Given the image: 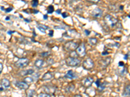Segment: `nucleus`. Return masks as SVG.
<instances>
[{"label":"nucleus","instance_id":"obj_1","mask_svg":"<svg viewBox=\"0 0 130 97\" xmlns=\"http://www.w3.org/2000/svg\"><path fill=\"white\" fill-rule=\"evenodd\" d=\"M104 21L107 26H108L111 29H114L116 28V29H122V26L121 23L118 21L116 18L112 16L110 14L105 15L104 17Z\"/></svg>","mask_w":130,"mask_h":97},{"label":"nucleus","instance_id":"obj_2","mask_svg":"<svg viewBox=\"0 0 130 97\" xmlns=\"http://www.w3.org/2000/svg\"><path fill=\"white\" fill-rule=\"evenodd\" d=\"M65 62H66V66L68 67H77L81 63V60L77 58L72 57V56H69L67 57L65 60Z\"/></svg>","mask_w":130,"mask_h":97},{"label":"nucleus","instance_id":"obj_3","mask_svg":"<svg viewBox=\"0 0 130 97\" xmlns=\"http://www.w3.org/2000/svg\"><path fill=\"white\" fill-rule=\"evenodd\" d=\"M79 43L77 42H75L73 41H69L65 43L64 45V48L65 51L68 52H74L76 51L77 47H79Z\"/></svg>","mask_w":130,"mask_h":97},{"label":"nucleus","instance_id":"obj_4","mask_svg":"<svg viewBox=\"0 0 130 97\" xmlns=\"http://www.w3.org/2000/svg\"><path fill=\"white\" fill-rule=\"evenodd\" d=\"M29 60L26 58H20L14 63V66L17 68H20V69H23V68L26 67L29 64Z\"/></svg>","mask_w":130,"mask_h":97},{"label":"nucleus","instance_id":"obj_5","mask_svg":"<svg viewBox=\"0 0 130 97\" xmlns=\"http://www.w3.org/2000/svg\"><path fill=\"white\" fill-rule=\"evenodd\" d=\"M82 66L84 69L87 70V71L92 70L94 67V60L91 59L90 58H87L83 61Z\"/></svg>","mask_w":130,"mask_h":97},{"label":"nucleus","instance_id":"obj_6","mask_svg":"<svg viewBox=\"0 0 130 97\" xmlns=\"http://www.w3.org/2000/svg\"><path fill=\"white\" fill-rule=\"evenodd\" d=\"M86 47L84 43H82L79 45V47L76 49V54L80 58L84 57L86 55Z\"/></svg>","mask_w":130,"mask_h":97},{"label":"nucleus","instance_id":"obj_7","mask_svg":"<svg viewBox=\"0 0 130 97\" xmlns=\"http://www.w3.org/2000/svg\"><path fill=\"white\" fill-rule=\"evenodd\" d=\"M42 89L46 93H48L49 95L50 94L54 95L57 91V87L55 85H47L43 87Z\"/></svg>","mask_w":130,"mask_h":97},{"label":"nucleus","instance_id":"obj_8","mask_svg":"<svg viewBox=\"0 0 130 97\" xmlns=\"http://www.w3.org/2000/svg\"><path fill=\"white\" fill-rule=\"evenodd\" d=\"M93 82H94V78L90 76L84 78L81 82L82 85L85 87H90L93 84Z\"/></svg>","mask_w":130,"mask_h":97},{"label":"nucleus","instance_id":"obj_9","mask_svg":"<svg viewBox=\"0 0 130 97\" xmlns=\"http://www.w3.org/2000/svg\"><path fill=\"white\" fill-rule=\"evenodd\" d=\"M78 76L76 74V73H75L72 70H69L67 71L66 74L64 75V78L69 79V80H74V79H76L77 78Z\"/></svg>","mask_w":130,"mask_h":97},{"label":"nucleus","instance_id":"obj_10","mask_svg":"<svg viewBox=\"0 0 130 97\" xmlns=\"http://www.w3.org/2000/svg\"><path fill=\"white\" fill-rule=\"evenodd\" d=\"M92 16H93L94 18H100L103 15V10L101 9L100 8H95V9L92 11L91 13Z\"/></svg>","mask_w":130,"mask_h":97},{"label":"nucleus","instance_id":"obj_11","mask_svg":"<svg viewBox=\"0 0 130 97\" xmlns=\"http://www.w3.org/2000/svg\"><path fill=\"white\" fill-rule=\"evenodd\" d=\"M46 61L42 59H37L35 60L34 63V66L37 69H42L44 67Z\"/></svg>","mask_w":130,"mask_h":97},{"label":"nucleus","instance_id":"obj_12","mask_svg":"<svg viewBox=\"0 0 130 97\" xmlns=\"http://www.w3.org/2000/svg\"><path fill=\"white\" fill-rule=\"evenodd\" d=\"M34 73V71L33 69H29L26 70H23V71H21L20 72H19L20 76H28V75H32Z\"/></svg>","mask_w":130,"mask_h":97},{"label":"nucleus","instance_id":"obj_13","mask_svg":"<svg viewBox=\"0 0 130 97\" xmlns=\"http://www.w3.org/2000/svg\"><path fill=\"white\" fill-rule=\"evenodd\" d=\"M111 57H107L104 59L100 61V64L101 67H102L103 68L107 67V66H109V63H111Z\"/></svg>","mask_w":130,"mask_h":97},{"label":"nucleus","instance_id":"obj_14","mask_svg":"<svg viewBox=\"0 0 130 97\" xmlns=\"http://www.w3.org/2000/svg\"><path fill=\"white\" fill-rule=\"evenodd\" d=\"M54 77V74H53V73H51L50 71H48L47 73H46L42 76V80L43 81H49L51 80V79H53Z\"/></svg>","mask_w":130,"mask_h":97},{"label":"nucleus","instance_id":"obj_15","mask_svg":"<svg viewBox=\"0 0 130 97\" xmlns=\"http://www.w3.org/2000/svg\"><path fill=\"white\" fill-rule=\"evenodd\" d=\"M16 85L20 88V89H23V90H26L29 88V85L27 84L26 83L24 82H16Z\"/></svg>","mask_w":130,"mask_h":97},{"label":"nucleus","instance_id":"obj_16","mask_svg":"<svg viewBox=\"0 0 130 97\" xmlns=\"http://www.w3.org/2000/svg\"><path fill=\"white\" fill-rule=\"evenodd\" d=\"M1 85L3 88H8L11 85V83H10V81H9L8 79L7 78H4L1 80Z\"/></svg>","mask_w":130,"mask_h":97},{"label":"nucleus","instance_id":"obj_17","mask_svg":"<svg viewBox=\"0 0 130 97\" xmlns=\"http://www.w3.org/2000/svg\"><path fill=\"white\" fill-rule=\"evenodd\" d=\"M87 42L89 44L92 45V46H94L98 43V40L96 38H89L88 39Z\"/></svg>","mask_w":130,"mask_h":97},{"label":"nucleus","instance_id":"obj_18","mask_svg":"<svg viewBox=\"0 0 130 97\" xmlns=\"http://www.w3.org/2000/svg\"><path fill=\"white\" fill-rule=\"evenodd\" d=\"M37 28L39 29V30H41L42 33H46V30L49 29V27L46 25H44L43 24H38L37 25Z\"/></svg>","mask_w":130,"mask_h":97},{"label":"nucleus","instance_id":"obj_19","mask_svg":"<svg viewBox=\"0 0 130 97\" xmlns=\"http://www.w3.org/2000/svg\"><path fill=\"white\" fill-rule=\"evenodd\" d=\"M124 96L125 97H130V85L125 87L124 91Z\"/></svg>","mask_w":130,"mask_h":97},{"label":"nucleus","instance_id":"obj_20","mask_svg":"<svg viewBox=\"0 0 130 97\" xmlns=\"http://www.w3.org/2000/svg\"><path fill=\"white\" fill-rule=\"evenodd\" d=\"M75 89V85L74 84H69L65 88V91L66 93H72V91H74Z\"/></svg>","mask_w":130,"mask_h":97},{"label":"nucleus","instance_id":"obj_21","mask_svg":"<svg viewBox=\"0 0 130 97\" xmlns=\"http://www.w3.org/2000/svg\"><path fill=\"white\" fill-rule=\"evenodd\" d=\"M23 82L26 83L27 84L29 85L34 82V80H33V78L32 77H26V78L24 79V80H23Z\"/></svg>","mask_w":130,"mask_h":97},{"label":"nucleus","instance_id":"obj_22","mask_svg":"<svg viewBox=\"0 0 130 97\" xmlns=\"http://www.w3.org/2000/svg\"><path fill=\"white\" fill-rule=\"evenodd\" d=\"M106 85H107V82H104L103 83H101V84L100 86L98 87V91L99 92H102L103 90H104L105 89V87H106Z\"/></svg>","mask_w":130,"mask_h":97},{"label":"nucleus","instance_id":"obj_23","mask_svg":"<svg viewBox=\"0 0 130 97\" xmlns=\"http://www.w3.org/2000/svg\"><path fill=\"white\" fill-rule=\"evenodd\" d=\"M55 63V61L53 58H48L47 59V60L46 61V66H52L53 63Z\"/></svg>","mask_w":130,"mask_h":97},{"label":"nucleus","instance_id":"obj_24","mask_svg":"<svg viewBox=\"0 0 130 97\" xmlns=\"http://www.w3.org/2000/svg\"><path fill=\"white\" fill-rule=\"evenodd\" d=\"M34 93H35V91L33 89H29L27 92V97H34Z\"/></svg>","mask_w":130,"mask_h":97},{"label":"nucleus","instance_id":"obj_25","mask_svg":"<svg viewBox=\"0 0 130 97\" xmlns=\"http://www.w3.org/2000/svg\"><path fill=\"white\" fill-rule=\"evenodd\" d=\"M54 12V7H53V5H49L47 9V12L48 14H51L52 13Z\"/></svg>","mask_w":130,"mask_h":97},{"label":"nucleus","instance_id":"obj_26","mask_svg":"<svg viewBox=\"0 0 130 97\" xmlns=\"http://www.w3.org/2000/svg\"><path fill=\"white\" fill-rule=\"evenodd\" d=\"M50 55H51V53H50V52H48V51H47V52H43V53L40 54V55H41L42 58L49 57Z\"/></svg>","mask_w":130,"mask_h":97},{"label":"nucleus","instance_id":"obj_27","mask_svg":"<svg viewBox=\"0 0 130 97\" xmlns=\"http://www.w3.org/2000/svg\"><path fill=\"white\" fill-rule=\"evenodd\" d=\"M119 73L121 76H124L127 73V69L126 67H123L121 70H119Z\"/></svg>","mask_w":130,"mask_h":97},{"label":"nucleus","instance_id":"obj_28","mask_svg":"<svg viewBox=\"0 0 130 97\" xmlns=\"http://www.w3.org/2000/svg\"><path fill=\"white\" fill-rule=\"evenodd\" d=\"M109 9L111 11H113V12H116L117 11V7L115 6L114 5H110L109 6Z\"/></svg>","mask_w":130,"mask_h":97},{"label":"nucleus","instance_id":"obj_29","mask_svg":"<svg viewBox=\"0 0 130 97\" xmlns=\"http://www.w3.org/2000/svg\"><path fill=\"white\" fill-rule=\"evenodd\" d=\"M32 75H33L32 78H33V80H34V81H36V80H37L39 78L40 73H34V74H33Z\"/></svg>","mask_w":130,"mask_h":97},{"label":"nucleus","instance_id":"obj_30","mask_svg":"<svg viewBox=\"0 0 130 97\" xmlns=\"http://www.w3.org/2000/svg\"><path fill=\"white\" fill-rule=\"evenodd\" d=\"M37 97H51L50 95L46 93H41L38 95Z\"/></svg>","mask_w":130,"mask_h":97},{"label":"nucleus","instance_id":"obj_31","mask_svg":"<svg viewBox=\"0 0 130 97\" xmlns=\"http://www.w3.org/2000/svg\"><path fill=\"white\" fill-rule=\"evenodd\" d=\"M38 5H39V1H37V0H35V1H32V6L33 7H36V6H38Z\"/></svg>","mask_w":130,"mask_h":97},{"label":"nucleus","instance_id":"obj_32","mask_svg":"<svg viewBox=\"0 0 130 97\" xmlns=\"http://www.w3.org/2000/svg\"><path fill=\"white\" fill-rule=\"evenodd\" d=\"M111 45L112 47H115L116 48H119L120 46V45L119 43H118V42H116L115 43H114L113 45L111 44V45Z\"/></svg>","mask_w":130,"mask_h":97},{"label":"nucleus","instance_id":"obj_33","mask_svg":"<svg viewBox=\"0 0 130 97\" xmlns=\"http://www.w3.org/2000/svg\"><path fill=\"white\" fill-rule=\"evenodd\" d=\"M95 84H96V85L97 87H98L99 86H100V84H101L100 80V79H98V80H96V82H95Z\"/></svg>","mask_w":130,"mask_h":97},{"label":"nucleus","instance_id":"obj_34","mask_svg":"<svg viewBox=\"0 0 130 97\" xmlns=\"http://www.w3.org/2000/svg\"><path fill=\"white\" fill-rule=\"evenodd\" d=\"M85 33L86 36H89L90 34V33H91V32L89 30L85 29Z\"/></svg>","mask_w":130,"mask_h":97},{"label":"nucleus","instance_id":"obj_35","mask_svg":"<svg viewBox=\"0 0 130 97\" xmlns=\"http://www.w3.org/2000/svg\"><path fill=\"white\" fill-rule=\"evenodd\" d=\"M13 7H9L8 9H5V12H10L11 11H13Z\"/></svg>","mask_w":130,"mask_h":97},{"label":"nucleus","instance_id":"obj_36","mask_svg":"<svg viewBox=\"0 0 130 97\" xmlns=\"http://www.w3.org/2000/svg\"><path fill=\"white\" fill-rule=\"evenodd\" d=\"M48 35H49L50 37H53V30H50L49 32V33H48Z\"/></svg>","mask_w":130,"mask_h":97},{"label":"nucleus","instance_id":"obj_37","mask_svg":"<svg viewBox=\"0 0 130 97\" xmlns=\"http://www.w3.org/2000/svg\"><path fill=\"white\" fill-rule=\"evenodd\" d=\"M3 66L1 63H0V74H1V73L3 71Z\"/></svg>","mask_w":130,"mask_h":97},{"label":"nucleus","instance_id":"obj_38","mask_svg":"<svg viewBox=\"0 0 130 97\" xmlns=\"http://www.w3.org/2000/svg\"><path fill=\"white\" fill-rule=\"evenodd\" d=\"M61 14H62V16L63 18H66L68 17V14H67L66 12H63V13H62Z\"/></svg>","mask_w":130,"mask_h":97},{"label":"nucleus","instance_id":"obj_39","mask_svg":"<svg viewBox=\"0 0 130 97\" xmlns=\"http://www.w3.org/2000/svg\"><path fill=\"white\" fill-rule=\"evenodd\" d=\"M118 66L119 67H124V63L123 61H119V63H118Z\"/></svg>","mask_w":130,"mask_h":97},{"label":"nucleus","instance_id":"obj_40","mask_svg":"<svg viewBox=\"0 0 130 97\" xmlns=\"http://www.w3.org/2000/svg\"><path fill=\"white\" fill-rule=\"evenodd\" d=\"M109 55V53H108V51H103V52L102 53V56H106V55Z\"/></svg>","mask_w":130,"mask_h":97},{"label":"nucleus","instance_id":"obj_41","mask_svg":"<svg viewBox=\"0 0 130 97\" xmlns=\"http://www.w3.org/2000/svg\"><path fill=\"white\" fill-rule=\"evenodd\" d=\"M55 12L57 14H61V9H57V10L55 11Z\"/></svg>","mask_w":130,"mask_h":97},{"label":"nucleus","instance_id":"obj_42","mask_svg":"<svg viewBox=\"0 0 130 97\" xmlns=\"http://www.w3.org/2000/svg\"><path fill=\"white\" fill-rule=\"evenodd\" d=\"M15 31H11V30H9V31L7 32V34H9V35H11V34H13V33H14Z\"/></svg>","mask_w":130,"mask_h":97},{"label":"nucleus","instance_id":"obj_43","mask_svg":"<svg viewBox=\"0 0 130 97\" xmlns=\"http://www.w3.org/2000/svg\"><path fill=\"white\" fill-rule=\"evenodd\" d=\"M128 58H129V56H128V54H126V55H124V60H127L128 59Z\"/></svg>","mask_w":130,"mask_h":97},{"label":"nucleus","instance_id":"obj_44","mask_svg":"<svg viewBox=\"0 0 130 97\" xmlns=\"http://www.w3.org/2000/svg\"><path fill=\"white\" fill-rule=\"evenodd\" d=\"M24 20H25L27 23H30V22H31V19H28V18H25Z\"/></svg>","mask_w":130,"mask_h":97},{"label":"nucleus","instance_id":"obj_45","mask_svg":"<svg viewBox=\"0 0 130 97\" xmlns=\"http://www.w3.org/2000/svg\"><path fill=\"white\" fill-rule=\"evenodd\" d=\"M43 18H44V19H48V16L46 14V15H44L43 16Z\"/></svg>","mask_w":130,"mask_h":97},{"label":"nucleus","instance_id":"obj_46","mask_svg":"<svg viewBox=\"0 0 130 97\" xmlns=\"http://www.w3.org/2000/svg\"><path fill=\"white\" fill-rule=\"evenodd\" d=\"M74 97H82V95H75L74 96Z\"/></svg>","mask_w":130,"mask_h":97},{"label":"nucleus","instance_id":"obj_47","mask_svg":"<svg viewBox=\"0 0 130 97\" xmlns=\"http://www.w3.org/2000/svg\"><path fill=\"white\" fill-rule=\"evenodd\" d=\"M39 12V11H37V10H33V13H34V14H37V13Z\"/></svg>","mask_w":130,"mask_h":97},{"label":"nucleus","instance_id":"obj_48","mask_svg":"<svg viewBox=\"0 0 130 97\" xmlns=\"http://www.w3.org/2000/svg\"><path fill=\"white\" fill-rule=\"evenodd\" d=\"M119 9L120 10H123L124 9V6L123 5H120L119 7Z\"/></svg>","mask_w":130,"mask_h":97},{"label":"nucleus","instance_id":"obj_49","mask_svg":"<svg viewBox=\"0 0 130 97\" xmlns=\"http://www.w3.org/2000/svg\"><path fill=\"white\" fill-rule=\"evenodd\" d=\"M5 19H6V20H9V19H10V17H9V16L7 17L6 18H5Z\"/></svg>","mask_w":130,"mask_h":97},{"label":"nucleus","instance_id":"obj_50","mask_svg":"<svg viewBox=\"0 0 130 97\" xmlns=\"http://www.w3.org/2000/svg\"><path fill=\"white\" fill-rule=\"evenodd\" d=\"M3 90H4L3 87H0V91H3Z\"/></svg>","mask_w":130,"mask_h":97},{"label":"nucleus","instance_id":"obj_51","mask_svg":"<svg viewBox=\"0 0 130 97\" xmlns=\"http://www.w3.org/2000/svg\"><path fill=\"white\" fill-rule=\"evenodd\" d=\"M128 56H129V57L130 58V52H129V53H128Z\"/></svg>","mask_w":130,"mask_h":97},{"label":"nucleus","instance_id":"obj_52","mask_svg":"<svg viewBox=\"0 0 130 97\" xmlns=\"http://www.w3.org/2000/svg\"><path fill=\"white\" fill-rule=\"evenodd\" d=\"M128 18H130V14L129 15V16H128Z\"/></svg>","mask_w":130,"mask_h":97}]
</instances>
